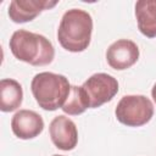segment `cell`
<instances>
[{"label": "cell", "instance_id": "cell-5", "mask_svg": "<svg viewBox=\"0 0 156 156\" xmlns=\"http://www.w3.org/2000/svg\"><path fill=\"white\" fill-rule=\"evenodd\" d=\"M82 87L89 99L90 108L100 107L111 101L118 93L117 79L107 73H95L90 76Z\"/></svg>", "mask_w": 156, "mask_h": 156}, {"label": "cell", "instance_id": "cell-14", "mask_svg": "<svg viewBox=\"0 0 156 156\" xmlns=\"http://www.w3.org/2000/svg\"><path fill=\"white\" fill-rule=\"evenodd\" d=\"M52 156H63V155H52Z\"/></svg>", "mask_w": 156, "mask_h": 156}, {"label": "cell", "instance_id": "cell-10", "mask_svg": "<svg viewBox=\"0 0 156 156\" xmlns=\"http://www.w3.org/2000/svg\"><path fill=\"white\" fill-rule=\"evenodd\" d=\"M138 29L147 38H156V0H140L135 4Z\"/></svg>", "mask_w": 156, "mask_h": 156}, {"label": "cell", "instance_id": "cell-13", "mask_svg": "<svg viewBox=\"0 0 156 156\" xmlns=\"http://www.w3.org/2000/svg\"><path fill=\"white\" fill-rule=\"evenodd\" d=\"M151 95H152V99H154V101H155V104H156V83H155V84H154V87H152Z\"/></svg>", "mask_w": 156, "mask_h": 156}, {"label": "cell", "instance_id": "cell-8", "mask_svg": "<svg viewBox=\"0 0 156 156\" xmlns=\"http://www.w3.org/2000/svg\"><path fill=\"white\" fill-rule=\"evenodd\" d=\"M11 129L13 134L23 140L38 136L44 129L43 117L32 110H20L11 119Z\"/></svg>", "mask_w": 156, "mask_h": 156}, {"label": "cell", "instance_id": "cell-4", "mask_svg": "<svg viewBox=\"0 0 156 156\" xmlns=\"http://www.w3.org/2000/svg\"><path fill=\"white\" fill-rule=\"evenodd\" d=\"M116 118L127 127H141L154 116V105L145 95H124L115 110Z\"/></svg>", "mask_w": 156, "mask_h": 156}, {"label": "cell", "instance_id": "cell-12", "mask_svg": "<svg viewBox=\"0 0 156 156\" xmlns=\"http://www.w3.org/2000/svg\"><path fill=\"white\" fill-rule=\"evenodd\" d=\"M89 107V99L83 87L71 85V91L65 105L62 106V111L69 116H78Z\"/></svg>", "mask_w": 156, "mask_h": 156}, {"label": "cell", "instance_id": "cell-11", "mask_svg": "<svg viewBox=\"0 0 156 156\" xmlns=\"http://www.w3.org/2000/svg\"><path fill=\"white\" fill-rule=\"evenodd\" d=\"M23 101L22 85L11 78H4L0 82V110L12 112L17 110Z\"/></svg>", "mask_w": 156, "mask_h": 156}, {"label": "cell", "instance_id": "cell-7", "mask_svg": "<svg viewBox=\"0 0 156 156\" xmlns=\"http://www.w3.org/2000/svg\"><path fill=\"white\" fill-rule=\"evenodd\" d=\"M49 134L52 144L63 151L73 150L78 143V130L76 123L67 116H56L49 126Z\"/></svg>", "mask_w": 156, "mask_h": 156}, {"label": "cell", "instance_id": "cell-9", "mask_svg": "<svg viewBox=\"0 0 156 156\" xmlns=\"http://www.w3.org/2000/svg\"><path fill=\"white\" fill-rule=\"evenodd\" d=\"M57 1L49 0H12L9 6V17L15 23L33 21L44 10L52 9Z\"/></svg>", "mask_w": 156, "mask_h": 156}, {"label": "cell", "instance_id": "cell-1", "mask_svg": "<svg viewBox=\"0 0 156 156\" xmlns=\"http://www.w3.org/2000/svg\"><path fill=\"white\" fill-rule=\"evenodd\" d=\"M93 33V18L82 9L66 11L60 21L57 40L60 45L71 52H82L88 49Z\"/></svg>", "mask_w": 156, "mask_h": 156}, {"label": "cell", "instance_id": "cell-2", "mask_svg": "<svg viewBox=\"0 0 156 156\" xmlns=\"http://www.w3.org/2000/svg\"><path fill=\"white\" fill-rule=\"evenodd\" d=\"M9 46L17 60L32 66H46L55 57L54 45L46 37L26 29L13 32Z\"/></svg>", "mask_w": 156, "mask_h": 156}, {"label": "cell", "instance_id": "cell-3", "mask_svg": "<svg viewBox=\"0 0 156 156\" xmlns=\"http://www.w3.org/2000/svg\"><path fill=\"white\" fill-rule=\"evenodd\" d=\"M30 89L39 107L45 111H55L65 105L71 91V84L62 74L40 72L33 77Z\"/></svg>", "mask_w": 156, "mask_h": 156}, {"label": "cell", "instance_id": "cell-6", "mask_svg": "<svg viewBox=\"0 0 156 156\" xmlns=\"http://www.w3.org/2000/svg\"><path fill=\"white\" fill-rule=\"evenodd\" d=\"M139 58L138 45L129 39H118L113 41L106 51L108 66L117 71H123L136 63Z\"/></svg>", "mask_w": 156, "mask_h": 156}]
</instances>
